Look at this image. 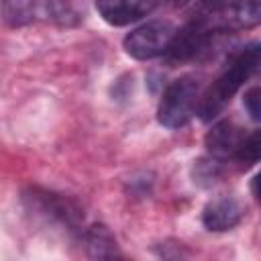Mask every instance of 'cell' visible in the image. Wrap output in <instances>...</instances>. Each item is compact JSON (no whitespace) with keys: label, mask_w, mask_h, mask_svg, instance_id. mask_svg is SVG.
Masks as SVG:
<instances>
[{"label":"cell","mask_w":261,"mask_h":261,"mask_svg":"<svg viewBox=\"0 0 261 261\" xmlns=\"http://www.w3.org/2000/svg\"><path fill=\"white\" fill-rule=\"evenodd\" d=\"M259 55H261V47H259L257 41H253L247 47H243L228 61V65L214 80V84L204 94H200V100H198V106H196V114L202 120L208 122V120L216 118L224 110V106L232 100V96L239 92V88L257 71Z\"/></svg>","instance_id":"cell-1"},{"label":"cell","mask_w":261,"mask_h":261,"mask_svg":"<svg viewBox=\"0 0 261 261\" xmlns=\"http://www.w3.org/2000/svg\"><path fill=\"white\" fill-rule=\"evenodd\" d=\"M200 100V80L196 75H181L173 80L157 106V120L165 128H181L196 114V106Z\"/></svg>","instance_id":"cell-2"},{"label":"cell","mask_w":261,"mask_h":261,"mask_svg":"<svg viewBox=\"0 0 261 261\" xmlns=\"http://www.w3.org/2000/svg\"><path fill=\"white\" fill-rule=\"evenodd\" d=\"M173 33H175V27L169 20H163V18L147 20L137 29H133L122 39V47L133 59H139V61L155 59L165 55Z\"/></svg>","instance_id":"cell-3"},{"label":"cell","mask_w":261,"mask_h":261,"mask_svg":"<svg viewBox=\"0 0 261 261\" xmlns=\"http://www.w3.org/2000/svg\"><path fill=\"white\" fill-rule=\"evenodd\" d=\"M27 208L35 214H39L41 218L49 220V222H55V224H61V226H67L69 230L77 228L80 220L84 218L80 206L61 196V194H53V192H47V190H39V188H31L29 192H24L22 196Z\"/></svg>","instance_id":"cell-4"},{"label":"cell","mask_w":261,"mask_h":261,"mask_svg":"<svg viewBox=\"0 0 261 261\" xmlns=\"http://www.w3.org/2000/svg\"><path fill=\"white\" fill-rule=\"evenodd\" d=\"M216 35V31L210 27L206 16H198L190 22H186L179 31L173 33L171 43L165 51V57L171 63H184V61H192L196 59L206 45L210 43V39Z\"/></svg>","instance_id":"cell-5"},{"label":"cell","mask_w":261,"mask_h":261,"mask_svg":"<svg viewBox=\"0 0 261 261\" xmlns=\"http://www.w3.org/2000/svg\"><path fill=\"white\" fill-rule=\"evenodd\" d=\"M202 16L208 18L210 27L216 33L247 31L261 22V4L259 0H226L214 12Z\"/></svg>","instance_id":"cell-6"},{"label":"cell","mask_w":261,"mask_h":261,"mask_svg":"<svg viewBox=\"0 0 261 261\" xmlns=\"http://www.w3.org/2000/svg\"><path fill=\"white\" fill-rule=\"evenodd\" d=\"M245 216V204L232 196L210 200L202 210V224L212 232H226L234 228Z\"/></svg>","instance_id":"cell-7"},{"label":"cell","mask_w":261,"mask_h":261,"mask_svg":"<svg viewBox=\"0 0 261 261\" xmlns=\"http://www.w3.org/2000/svg\"><path fill=\"white\" fill-rule=\"evenodd\" d=\"M161 0H96L100 16L112 27H124L141 20Z\"/></svg>","instance_id":"cell-8"},{"label":"cell","mask_w":261,"mask_h":261,"mask_svg":"<svg viewBox=\"0 0 261 261\" xmlns=\"http://www.w3.org/2000/svg\"><path fill=\"white\" fill-rule=\"evenodd\" d=\"M245 133L239 124H234L232 120H220L216 122L204 139V145L208 149V155L214 159H232V155L237 153L241 141H243Z\"/></svg>","instance_id":"cell-9"},{"label":"cell","mask_w":261,"mask_h":261,"mask_svg":"<svg viewBox=\"0 0 261 261\" xmlns=\"http://www.w3.org/2000/svg\"><path fill=\"white\" fill-rule=\"evenodd\" d=\"M84 245H86L90 257L110 259V257L118 255L116 239L106 224H92L90 228H86L84 230Z\"/></svg>","instance_id":"cell-10"},{"label":"cell","mask_w":261,"mask_h":261,"mask_svg":"<svg viewBox=\"0 0 261 261\" xmlns=\"http://www.w3.org/2000/svg\"><path fill=\"white\" fill-rule=\"evenodd\" d=\"M39 0H2L0 12L10 27H22L35 20Z\"/></svg>","instance_id":"cell-11"},{"label":"cell","mask_w":261,"mask_h":261,"mask_svg":"<svg viewBox=\"0 0 261 261\" xmlns=\"http://www.w3.org/2000/svg\"><path fill=\"white\" fill-rule=\"evenodd\" d=\"M232 159L241 165V167H251L259 161V133L253 130L249 137H243L237 153L232 155Z\"/></svg>","instance_id":"cell-12"},{"label":"cell","mask_w":261,"mask_h":261,"mask_svg":"<svg viewBox=\"0 0 261 261\" xmlns=\"http://www.w3.org/2000/svg\"><path fill=\"white\" fill-rule=\"evenodd\" d=\"M222 173V165H220V159H214V157H208V159H200L196 165H194V181L202 184V186H210L214 184Z\"/></svg>","instance_id":"cell-13"},{"label":"cell","mask_w":261,"mask_h":261,"mask_svg":"<svg viewBox=\"0 0 261 261\" xmlns=\"http://www.w3.org/2000/svg\"><path fill=\"white\" fill-rule=\"evenodd\" d=\"M47 12H49V16H51L53 20L63 22V24H67V22L80 18V16H77V10L73 8V2H71V0H47Z\"/></svg>","instance_id":"cell-14"},{"label":"cell","mask_w":261,"mask_h":261,"mask_svg":"<svg viewBox=\"0 0 261 261\" xmlns=\"http://www.w3.org/2000/svg\"><path fill=\"white\" fill-rule=\"evenodd\" d=\"M259 100H261V90H259L257 86L245 92L243 104H245V108H247L249 116H251V118H253L255 122H257V120L261 118V108H259Z\"/></svg>","instance_id":"cell-15"},{"label":"cell","mask_w":261,"mask_h":261,"mask_svg":"<svg viewBox=\"0 0 261 261\" xmlns=\"http://www.w3.org/2000/svg\"><path fill=\"white\" fill-rule=\"evenodd\" d=\"M226 0H200V6H202V14H210L214 12L216 8H220Z\"/></svg>","instance_id":"cell-16"},{"label":"cell","mask_w":261,"mask_h":261,"mask_svg":"<svg viewBox=\"0 0 261 261\" xmlns=\"http://www.w3.org/2000/svg\"><path fill=\"white\" fill-rule=\"evenodd\" d=\"M167 4H171V6H186L190 0H165Z\"/></svg>","instance_id":"cell-17"}]
</instances>
